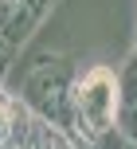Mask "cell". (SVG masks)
Here are the masks:
<instances>
[{
    "mask_svg": "<svg viewBox=\"0 0 137 149\" xmlns=\"http://www.w3.org/2000/svg\"><path fill=\"white\" fill-rule=\"evenodd\" d=\"M12 55H16V43L0 31V82H4V74H8V63H12Z\"/></svg>",
    "mask_w": 137,
    "mask_h": 149,
    "instance_id": "obj_5",
    "label": "cell"
},
{
    "mask_svg": "<svg viewBox=\"0 0 137 149\" xmlns=\"http://www.w3.org/2000/svg\"><path fill=\"white\" fill-rule=\"evenodd\" d=\"M118 102L122 106H137V51L125 59L122 74H118Z\"/></svg>",
    "mask_w": 137,
    "mask_h": 149,
    "instance_id": "obj_4",
    "label": "cell"
},
{
    "mask_svg": "<svg viewBox=\"0 0 137 149\" xmlns=\"http://www.w3.org/2000/svg\"><path fill=\"white\" fill-rule=\"evenodd\" d=\"M125 149H137V145H133V141H129V145H125Z\"/></svg>",
    "mask_w": 137,
    "mask_h": 149,
    "instance_id": "obj_7",
    "label": "cell"
},
{
    "mask_svg": "<svg viewBox=\"0 0 137 149\" xmlns=\"http://www.w3.org/2000/svg\"><path fill=\"white\" fill-rule=\"evenodd\" d=\"M75 134L67 137H86V141H94V137L102 134V130L114 126V114H118V82L110 79L106 67H94L90 74H82V79L75 82Z\"/></svg>",
    "mask_w": 137,
    "mask_h": 149,
    "instance_id": "obj_2",
    "label": "cell"
},
{
    "mask_svg": "<svg viewBox=\"0 0 137 149\" xmlns=\"http://www.w3.org/2000/svg\"><path fill=\"white\" fill-rule=\"evenodd\" d=\"M75 71H71L67 59H39L35 67L28 71V82H24V102L31 106V114L43 122H51L63 134H75Z\"/></svg>",
    "mask_w": 137,
    "mask_h": 149,
    "instance_id": "obj_1",
    "label": "cell"
},
{
    "mask_svg": "<svg viewBox=\"0 0 137 149\" xmlns=\"http://www.w3.org/2000/svg\"><path fill=\"white\" fill-rule=\"evenodd\" d=\"M35 24H39V16L31 12L28 0H0V31H4L12 43H20Z\"/></svg>",
    "mask_w": 137,
    "mask_h": 149,
    "instance_id": "obj_3",
    "label": "cell"
},
{
    "mask_svg": "<svg viewBox=\"0 0 137 149\" xmlns=\"http://www.w3.org/2000/svg\"><path fill=\"white\" fill-rule=\"evenodd\" d=\"M28 4H31V12H35V16H43V12H47V0H28Z\"/></svg>",
    "mask_w": 137,
    "mask_h": 149,
    "instance_id": "obj_6",
    "label": "cell"
}]
</instances>
